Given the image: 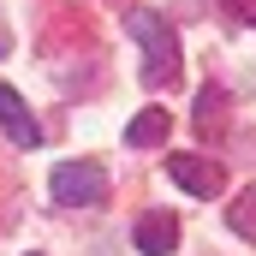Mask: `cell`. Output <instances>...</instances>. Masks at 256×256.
<instances>
[{
  "label": "cell",
  "instance_id": "obj_1",
  "mask_svg": "<svg viewBox=\"0 0 256 256\" xmlns=\"http://www.w3.org/2000/svg\"><path fill=\"white\" fill-rule=\"evenodd\" d=\"M126 30L137 36V48H143V84H149V90H167V84L179 78V30H173L161 12H149V6H131Z\"/></svg>",
  "mask_w": 256,
  "mask_h": 256
},
{
  "label": "cell",
  "instance_id": "obj_2",
  "mask_svg": "<svg viewBox=\"0 0 256 256\" xmlns=\"http://www.w3.org/2000/svg\"><path fill=\"white\" fill-rule=\"evenodd\" d=\"M48 191L60 208H96L108 196V173H102V161H60L48 173Z\"/></svg>",
  "mask_w": 256,
  "mask_h": 256
},
{
  "label": "cell",
  "instance_id": "obj_3",
  "mask_svg": "<svg viewBox=\"0 0 256 256\" xmlns=\"http://www.w3.org/2000/svg\"><path fill=\"white\" fill-rule=\"evenodd\" d=\"M167 179L185 185L191 196H220V185H226L220 161H202V155H167Z\"/></svg>",
  "mask_w": 256,
  "mask_h": 256
},
{
  "label": "cell",
  "instance_id": "obj_4",
  "mask_svg": "<svg viewBox=\"0 0 256 256\" xmlns=\"http://www.w3.org/2000/svg\"><path fill=\"white\" fill-rule=\"evenodd\" d=\"M131 244H137L143 256H173V250H179V220H173L167 208H149V214L137 220Z\"/></svg>",
  "mask_w": 256,
  "mask_h": 256
},
{
  "label": "cell",
  "instance_id": "obj_5",
  "mask_svg": "<svg viewBox=\"0 0 256 256\" xmlns=\"http://www.w3.org/2000/svg\"><path fill=\"white\" fill-rule=\"evenodd\" d=\"M0 126H6V137H12L18 149H36V143H42V126H36V114L24 108V96H18L12 84H0Z\"/></svg>",
  "mask_w": 256,
  "mask_h": 256
},
{
  "label": "cell",
  "instance_id": "obj_6",
  "mask_svg": "<svg viewBox=\"0 0 256 256\" xmlns=\"http://www.w3.org/2000/svg\"><path fill=\"white\" fill-rule=\"evenodd\" d=\"M167 131H173L167 108H143V114H137V120L126 126V143H131V149H155V143H161Z\"/></svg>",
  "mask_w": 256,
  "mask_h": 256
},
{
  "label": "cell",
  "instance_id": "obj_7",
  "mask_svg": "<svg viewBox=\"0 0 256 256\" xmlns=\"http://www.w3.org/2000/svg\"><path fill=\"white\" fill-rule=\"evenodd\" d=\"M214 114H226V90L220 84H202L196 90V131H214Z\"/></svg>",
  "mask_w": 256,
  "mask_h": 256
},
{
  "label": "cell",
  "instance_id": "obj_8",
  "mask_svg": "<svg viewBox=\"0 0 256 256\" xmlns=\"http://www.w3.org/2000/svg\"><path fill=\"white\" fill-rule=\"evenodd\" d=\"M226 220H232V232H244V238H256V191H244V196H238Z\"/></svg>",
  "mask_w": 256,
  "mask_h": 256
},
{
  "label": "cell",
  "instance_id": "obj_9",
  "mask_svg": "<svg viewBox=\"0 0 256 256\" xmlns=\"http://www.w3.org/2000/svg\"><path fill=\"white\" fill-rule=\"evenodd\" d=\"M226 6H232V12H244V18L256 24V0H226Z\"/></svg>",
  "mask_w": 256,
  "mask_h": 256
},
{
  "label": "cell",
  "instance_id": "obj_10",
  "mask_svg": "<svg viewBox=\"0 0 256 256\" xmlns=\"http://www.w3.org/2000/svg\"><path fill=\"white\" fill-rule=\"evenodd\" d=\"M6 48H12V36H6V24H0V54H6Z\"/></svg>",
  "mask_w": 256,
  "mask_h": 256
}]
</instances>
